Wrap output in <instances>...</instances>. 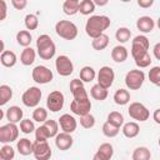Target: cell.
<instances>
[{"instance_id":"cell-1","label":"cell","mask_w":160,"mask_h":160,"mask_svg":"<svg viewBox=\"0 0 160 160\" xmlns=\"http://www.w3.org/2000/svg\"><path fill=\"white\" fill-rule=\"evenodd\" d=\"M110 24L111 20L106 15H92L86 20L85 32L91 39H95L99 35L104 34V31L110 26Z\"/></svg>"},{"instance_id":"cell-2","label":"cell","mask_w":160,"mask_h":160,"mask_svg":"<svg viewBox=\"0 0 160 160\" xmlns=\"http://www.w3.org/2000/svg\"><path fill=\"white\" fill-rule=\"evenodd\" d=\"M36 50H38V55L42 60H50L54 58L56 52V46L52 39L48 34H42L39 35L36 39Z\"/></svg>"},{"instance_id":"cell-3","label":"cell","mask_w":160,"mask_h":160,"mask_svg":"<svg viewBox=\"0 0 160 160\" xmlns=\"http://www.w3.org/2000/svg\"><path fill=\"white\" fill-rule=\"evenodd\" d=\"M55 32L65 39V40H74L78 36V26L70 20H59L55 24Z\"/></svg>"},{"instance_id":"cell-4","label":"cell","mask_w":160,"mask_h":160,"mask_svg":"<svg viewBox=\"0 0 160 160\" xmlns=\"http://www.w3.org/2000/svg\"><path fill=\"white\" fill-rule=\"evenodd\" d=\"M145 81V74L140 69H132L125 75V85L130 90H139Z\"/></svg>"},{"instance_id":"cell-5","label":"cell","mask_w":160,"mask_h":160,"mask_svg":"<svg viewBox=\"0 0 160 160\" xmlns=\"http://www.w3.org/2000/svg\"><path fill=\"white\" fill-rule=\"evenodd\" d=\"M150 48V41L145 35H138L131 40V56L138 59L139 56L144 55L145 52H149Z\"/></svg>"},{"instance_id":"cell-6","label":"cell","mask_w":160,"mask_h":160,"mask_svg":"<svg viewBox=\"0 0 160 160\" xmlns=\"http://www.w3.org/2000/svg\"><path fill=\"white\" fill-rule=\"evenodd\" d=\"M42 92L38 86H30L26 89L21 96V101L28 108H38L40 100H41Z\"/></svg>"},{"instance_id":"cell-7","label":"cell","mask_w":160,"mask_h":160,"mask_svg":"<svg viewBox=\"0 0 160 160\" xmlns=\"http://www.w3.org/2000/svg\"><path fill=\"white\" fill-rule=\"evenodd\" d=\"M18 138H19V128L16 124L8 122L0 126V142L10 144L12 141H16Z\"/></svg>"},{"instance_id":"cell-8","label":"cell","mask_w":160,"mask_h":160,"mask_svg":"<svg viewBox=\"0 0 160 160\" xmlns=\"http://www.w3.org/2000/svg\"><path fill=\"white\" fill-rule=\"evenodd\" d=\"M128 112H129L130 118L136 120V121H146L149 119V116H150L149 109L144 104L138 102V101L130 104V106L128 109Z\"/></svg>"},{"instance_id":"cell-9","label":"cell","mask_w":160,"mask_h":160,"mask_svg":"<svg viewBox=\"0 0 160 160\" xmlns=\"http://www.w3.org/2000/svg\"><path fill=\"white\" fill-rule=\"evenodd\" d=\"M31 78L36 84H48L54 79V74L49 68L44 65H38L32 69Z\"/></svg>"},{"instance_id":"cell-10","label":"cell","mask_w":160,"mask_h":160,"mask_svg":"<svg viewBox=\"0 0 160 160\" xmlns=\"http://www.w3.org/2000/svg\"><path fill=\"white\" fill-rule=\"evenodd\" d=\"M64 102H65V96L59 90L51 91L46 98V106L51 112L60 111L62 109V106H64Z\"/></svg>"},{"instance_id":"cell-11","label":"cell","mask_w":160,"mask_h":160,"mask_svg":"<svg viewBox=\"0 0 160 160\" xmlns=\"http://www.w3.org/2000/svg\"><path fill=\"white\" fill-rule=\"evenodd\" d=\"M96 76H98V85H100L101 88H104L106 90L112 85V82L115 80L114 70L110 66H106V65L100 68V70L98 71Z\"/></svg>"},{"instance_id":"cell-12","label":"cell","mask_w":160,"mask_h":160,"mask_svg":"<svg viewBox=\"0 0 160 160\" xmlns=\"http://www.w3.org/2000/svg\"><path fill=\"white\" fill-rule=\"evenodd\" d=\"M55 69L61 76H70L74 71V64L66 55H59L55 60Z\"/></svg>"},{"instance_id":"cell-13","label":"cell","mask_w":160,"mask_h":160,"mask_svg":"<svg viewBox=\"0 0 160 160\" xmlns=\"http://www.w3.org/2000/svg\"><path fill=\"white\" fill-rule=\"evenodd\" d=\"M32 155L36 160H50L52 151L48 141H34Z\"/></svg>"},{"instance_id":"cell-14","label":"cell","mask_w":160,"mask_h":160,"mask_svg":"<svg viewBox=\"0 0 160 160\" xmlns=\"http://www.w3.org/2000/svg\"><path fill=\"white\" fill-rule=\"evenodd\" d=\"M58 124L60 125L62 132H66V134H71L76 130L78 128V122H76V119L70 115V114H62L60 118H59V121Z\"/></svg>"},{"instance_id":"cell-15","label":"cell","mask_w":160,"mask_h":160,"mask_svg":"<svg viewBox=\"0 0 160 160\" xmlns=\"http://www.w3.org/2000/svg\"><path fill=\"white\" fill-rule=\"evenodd\" d=\"M70 110L79 116H84L86 114H90L91 110V101L90 100H85V101H76L72 100L70 104Z\"/></svg>"},{"instance_id":"cell-16","label":"cell","mask_w":160,"mask_h":160,"mask_svg":"<svg viewBox=\"0 0 160 160\" xmlns=\"http://www.w3.org/2000/svg\"><path fill=\"white\" fill-rule=\"evenodd\" d=\"M74 144V139L71 136V134H66V132H58V135L55 136V145L59 150L65 151L69 150Z\"/></svg>"},{"instance_id":"cell-17","label":"cell","mask_w":160,"mask_h":160,"mask_svg":"<svg viewBox=\"0 0 160 160\" xmlns=\"http://www.w3.org/2000/svg\"><path fill=\"white\" fill-rule=\"evenodd\" d=\"M114 155V148L110 142H104L99 146L98 151L94 154L92 160H110Z\"/></svg>"},{"instance_id":"cell-18","label":"cell","mask_w":160,"mask_h":160,"mask_svg":"<svg viewBox=\"0 0 160 160\" xmlns=\"http://www.w3.org/2000/svg\"><path fill=\"white\" fill-rule=\"evenodd\" d=\"M136 28L138 30H140L144 34L151 32L155 28V21L151 16H140L136 20Z\"/></svg>"},{"instance_id":"cell-19","label":"cell","mask_w":160,"mask_h":160,"mask_svg":"<svg viewBox=\"0 0 160 160\" xmlns=\"http://www.w3.org/2000/svg\"><path fill=\"white\" fill-rule=\"evenodd\" d=\"M128 56H129V51L124 45H116L111 50V59L118 64L124 62L128 59Z\"/></svg>"},{"instance_id":"cell-20","label":"cell","mask_w":160,"mask_h":160,"mask_svg":"<svg viewBox=\"0 0 160 160\" xmlns=\"http://www.w3.org/2000/svg\"><path fill=\"white\" fill-rule=\"evenodd\" d=\"M22 115H24V112H22L21 108H19V106H16V105L10 106V108L6 110V112H5L6 119H8L9 122H11V124L20 122V121L22 120Z\"/></svg>"},{"instance_id":"cell-21","label":"cell","mask_w":160,"mask_h":160,"mask_svg":"<svg viewBox=\"0 0 160 160\" xmlns=\"http://www.w3.org/2000/svg\"><path fill=\"white\" fill-rule=\"evenodd\" d=\"M122 134L125 138H129V139H132V138H136L140 132V126L136 121H129L126 124H122Z\"/></svg>"},{"instance_id":"cell-22","label":"cell","mask_w":160,"mask_h":160,"mask_svg":"<svg viewBox=\"0 0 160 160\" xmlns=\"http://www.w3.org/2000/svg\"><path fill=\"white\" fill-rule=\"evenodd\" d=\"M16 149L19 151V154L28 156L30 154H32V149H34V142L30 141L28 138H22L20 140H18L16 142Z\"/></svg>"},{"instance_id":"cell-23","label":"cell","mask_w":160,"mask_h":160,"mask_svg":"<svg viewBox=\"0 0 160 160\" xmlns=\"http://www.w3.org/2000/svg\"><path fill=\"white\" fill-rule=\"evenodd\" d=\"M16 61H18L16 54L14 51H11V50H5L0 55V62L5 68H12V66H15Z\"/></svg>"},{"instance_id":"cell-24","label":"cell","mask_w":160,"mask_h":160,"mask_svg":"<svg viewBox=\"0 0 160 160\" xmlns=\"http://www.w3.org/2000/svg\"><path fill=\"white\" fill-rule=\"evenodd\" d=\"M35 56H36V52H35V50L32 48H30V46L29 48H25L22 50L21 55H20V62L22 65H25V66H30V65L34 64Z\"/></svg>"},{"instance_id":"cell-25","label":"cell","mask_w":160,"mask_h":160,"mask_svg":"<svg viewBox=\"0 0 160 160\" xmlns=\"http://www.w3.org/2000/svg\"><path fill=\"white\" fill-rule=\"evenodd\" d=\"M114 101L116 105H126L130 101V92L126 89H118L114 94Z\"/></svg>"},{"instance_id":"cell-26","label":"cell","mask_w":160,"mask_h":160,"mask_svg":"<svg viewBox=\"0 0 160 160\" xmlns=\"http://www.w3.org/2000/svg\"><path fill=\"white\" fill-rule=\"evenodd\" d=\"M90 95H91L92 99H95V100H98V101H104V100L108 98L109 92H108L106 89H104V88H101L100 85L95 84V85H92L91 89H90Z\"/></svg>"},{"instance_id":"cell-27","label":"cell","mask_w":160,"mask_h":160,"mask_svg":"<svg viewBox=\"0 0 160 160\" xmlns=\"http://www.w3.org/2000/svg\"><path fill=\"white\" fill-rule=\"evenodd\" d=\"M109 41H110V40H109V36H108L106 34H101V35H99L98 38L92 39V41H91V46H92L94 50L100 51V50H104V49L108 48Z\"/></svg>"},{"instance_id":"cell-28","label":"cell","mask_w":160,"mask_h":160,"mask_svg":"<svg viewBox=\"0 0 160 160\" xmlns=\"http://www.w3.org/2000/svg\"><path fill=\"white\" fill-rule=\"evenodd\" d=\"M62 11L64 14L72 16L79 12V1L78 0H65L62 4Z\"/></svg>"},{"instance_id":"cell-29","label":"cell","mask_w":160,"mask_h":160,"mask_svg":"<svg viewBox=\"0 0 160 160\" xmlns=\"http://www.w3.org/2000/svg\"><path fill=\"white\" fill-rule=\"evenodd\" d=\"M151 152L146 146H138L131 155L132 160H150Z\"/></svg>"},{"instance_id":"cell-30","label":"cell","mask_w":160,"mask_h":160,"mask_svg":"<svg viewBox=\"0 0 160 160\" xmlns=\"http://www.w3.org/2000/svg\"><path fill=\"white\" fill-rule=\"evenodd\" d=\"M31 40H32V36H31L30 31H28V30H20L16 34V41L20 46L29 48V45L31 44Z\"/></svg>"},{"instance_id":"cell-31","label":"cell","mask_w":160,"mask_h":160,"mask_svg":"<svg viewBox=\"0 0 160 160\" xmlns=\"http://www.w3.org/2000/svg\"><path fill=\"white\" fill-rule=\"evenodd\" d=\"M96 78V72L91 66H84L80 70V80L82 82H91Z\"/></svg>"},{"instance_id":"cell-32","label":"cell","mask_w":160,"mask_h":160,"mask_svg":"<svg viewBox=\"0 0 160 160\" xmlns=\"http://www.w3.org/2000/svg\"><path fill=\"white\" fill-rule=\"evenodd\" d=\"M12 98V89L9 85H0V106H4Z\"/></svg>"},{"instance_id":"cell-33","label":"cell","mask_w":160,"mask_h":160,"mask_svg":"<svg viewBox=\"0 0 160 160\" xmlns=\"http://www.w3.org/2000/svg\"><path fill=\"white\" fill-rule=\"evenodd\" d=\"M95 5L92 2V0H82L79 1V12L82 15H90L95 11Z\"/></svg>"},{"instance_id":"cell-34","label":"cell","mask_w":160,"mask_h":160,"mask_svg":"<svg viewBox=\"0 0 160 160\" xmlns=\"http://www.w3.org/2000/svg\"><path fill=\"white\" fill-rule=\"evenodd\" d=\"M106 121L109 124H111V125H114V126L120 129V126H122V124H124V116L119 111H111L108 115V120Z\"/></svg>"},{"instance_id":"cell-35","label":"cell","mask_w":160,"mask_h":160,"mask_svg":"<svg viewBox=\"0 0 160 160\" xmlns=\"http://www.w3.org/2000/svg\"><path fill=\"white\" fill-rule=\"evenodd\" d=\"M115 38L120 44L128 42L130 40V38H131V31L128 28H119L116 30V32H115Z\"/></svg>"},{"instance_id":"cell-36","label":"cell","mask_w":160,"mask_h":160,"mask_svg":"<svg viewBox=\"0 0 160 160\" xmlns=\"http://www.w3.org/2000/svg\"><path fill=\"white\" fill-rule=\"evenodd\" d=\"M24 24H25V28L29 30H36L38 26H39V19L35 14H28L24 19Z\"/></svg>"},{"instance_id":"cell-37","label":"cell","mask_w":160,"mask_h":160,"mask_svg":"<svg viewBox=\"0 0 160 160\" xmlns=\"http://www.w3.org/2000/svg\"><path fill=\"white\" fill-rule=\"evenodd\" d=\"M44 126H45V129L48 130V134H49V138H55L56 135H58V132H59V124H58V121H55V120H46V121H44V124H42Z\"/></svg>"},{"instance_id":"cell-38","label":"cell","mask_w":160,"mask_h":160,"mask_svg":"<svg viewBox=\"0 0 160 160\" xmlns=\"http://www.w3.org/2000/svg\"><path fill=\"white\" fill-rule=\"evenodd\" d=\"M32 120L38 121V122H44L48 120V110L44 108H35V110L32 111Z\"/></svg>"},{"instance_id":"cell-39","label":"cell","mask_w":160,"mask_h":160,"mask_svg":"<svg viewBox=\"0 0 160 160\" xmlns=\"http://www.w3.org/2000/svg\"><path fill=\"white\" fill-rule=\"evenodd\" d=\"M71 94H72V96H74V100H76V101H85V100H89V95H88V92H86L84 85H82V86H79V88H75L74 90H71Z\"/></svg>"},{"instance_id":"cell-40","label":"cell","mask_w":160,"mask_h":160,"mask_svg":"<svg viewBox=\"0 0 160 160\" xmlns=\"http://www.w3.org/2000/svg\"><path fill=\"white\" fill-rule=\"evenodd\" d=\"M1 160H12L15 158V150L9 144H4V146L0 149Z\"/></svg>"},{"instance_id":"cell-41","label":"cell","mask_w":160,"mask_h":160,"mask_svg":"<svg viewBox=\"0 0 160 160\" xmlns=\"http://www.w3.org/2000/svg\"><path fill=\"white\" fill-rule=\"evenodd\" d=\"M119 131H120L119 128H116V126L109 124L108 121H105L104 125H102V134H104L106 138H115V136L119 134Z\"/></svg>"},{"instance_id":"cell-42","label":"cell","mask_w":160,"mask_h":160,"mask_svg":"<svg viewBox=\"0 0 160 160\" xmlns=\"http://www.w3.org/2000/svg\"><path fill=\"white\" fill-rule=\"evenodd\" d=\"M151 61H152V60H151V56H150L149 52H145L144 55H141V56H139L138 59H135V64H136V66H138L139 69H145V68L150 66Z\"/></svg>"},{"instance_id":"cell-43","label":"cell","mask_w":160,"mask_h":160,"mask_svg":"<svg viewBox=\"0 0 160 160\" xmlns=\"http://www.w3.org/2000/svg\"><path fill=\"white\" fill-rule=\"evenodd\" d=\"M20 131L24 134H31L32 131H35L34 121L30 119H22L20 121Z\"/></svg>"},{"instance_id":"cell-44","label":"cell","mask_w":160,"mask_h":160,"mask_svg":"<svg viewBox=\"0 0 160 160\" xmlns=\"http://www.w3.org/2000/svg\"><path fill=\"white\" fill-rule=\"evenodd\" d=\"M149 80L154 85H160V66H152L149 70Z\"/></svg>"},{"instance_id":"cell-45","label":"cell","mask_w":160,"mask_h":160,"mask_svg":"<svg viewBox=\"0 0 160 160\" xmlns=\"http://www.w3.org/2000/svg\"><path fill=\"white\" fill-rule=\"evenodd\" d=\"M80 125L84 129H91L95 125V118L91 114H86L84 116H80Z\"/></svg>"},{"instance_id":"cell-46","label":"cell","mask_w":160,"mask_h":160,"mask_svg":"<svg viewBox=\"0 0 160 160\" xmlns=\"http://www.w3.org/2000/svg\"><path fill=\"white\" fill-rule=\"evenodd\" d=\"M49 134L44 125H40L35 129V141H48Z\"/></svg>"},{"instance_id":"cell-47","label":"cell","mask_w":160,"mask_h":160,"mask_svg":"<svg viewBox=\"0 0 160 160\" xmlns=\"http://www.w3.org/2000/svg\"><path fill=\"white\" fill-rule=\"evenodd\" d=\"M8 15V4L5 0H0V21L5 20Z\"/></svg>"},{"instance_id":"cell-48","label":"cell","mask_w":160,"mask_h":160,"mask_svg":"<svg viewBox=\"0 0 160 160\" xmlns=\"http://www.w3.org/2000/svg\"><path fill=\"white\" fill-rule=\"evenodd\" d=\"M11 5L16 9V10H22L26 8L28 1L26 0H11Z\"/></svg>"},{"instance_id":"cell-49","label":"cell","mask_w":160,"mask_h":160,"mask_svg":"<svg viewBox=\"0 0 160 160\" xmlns=\"http://www.w3.org/2000/svg\"><path fill=\"white\" fill-rule=\"evenodd\" d=\"M152 4H154V0H138V5L140 8H144V9L152 6Z\"/></svg>"},{"instance_id":"cell-50","label":"cell","mask_w":160,"mask_h":160,"mask_svg":"<svg viewBox=\"0 0 160 160\" xmlns=\"http://www.w3.org/2000/svg\"><path fill=\"white\" fill-rule=\"evenodd\" d=\"M82 85H84V82H82L80 79H72V80L70 81V85H69V86H70V91H71V90H74L75 88L82 86Z\"/></svg>"},{"instance_id":"cell-51","label":"cell","mask_w":160,"mask_h":160,"mask_svg":"<svg viewBox=\"0 0 160 160\" xmlns=\"http://www.w3.org/2000/svg\"><path fill=\"white\" fill-rule=\"evenodd\" d=\"M154 56L156 60H160V42L155 44L154 46Z\"/></svg>"},{"instance_id":"cell-52","label":"cell","mask_w":160,"mask_h":160,"mask_svg":"<svg viewBox=\"0 0 160 160\" xmlns=\"http://www.w3.org/2000/svg\"><path fill=\"white\" fill-rule=\"evenodd\" d=\"M154 121L156 124H160V109H156L154 111Z\"/></svg>"},{"instance_id":"cell-53","label":"cell","mask_w":160,"mask_h":160,"mask_svg":"<svg viewBox=\"0 0 160 160\" xmlns=\"http://www.w3.org/2000/svg\"><path fill=\"white\" fill-rule=\"evenodd\" d=\"M92 2H94V5L96 6H104V5H106L108 4V0H92Z\"/></svg>"},{"instance_id":"cell-54","label":"cell","mask_w":160,"mask_h":160,"mask_svg":"<svg viewBox=\"0 0 160 160\" xmlns=\"http://www.w3.org/2000/svg\"><path fill=\"white\" fill-rule=\"evenodd\" d=\"M4 51H5V44H4V41L0 39V55H1Z\"/></svg>"},{"instance_id":"cell-55","label":"cell","mask_w":160,"mask_h":160,"mask_svg":"<svg viewBox=\"0 0 160 160\" xmlns=\"http://www.w3.org/2000/svg\"><path fill=\"white\" fill-rule=\"evenodd\" d=\"M5 116V112H4V110L0 108V120H2V118Z\"/></svg>"},{"instance_id":"cell-56","label":"cell","mask_w":160,"mask_h":160,"mask_svg":"<svg viewBox=\"0 0 160 160\" xmlns=\"http://www.w3.org/2000/svg\"><path fill=\"white\" fill-rule=\"evenodd\" d=\"M0 159H1V155H0Z\"/></svg>"},{"instance_id":"cell-57","label":"cell","mask_w":160,"mask_h":160,"mask_svg":"<svg viewBox=\"0 0 160 160\" xmlns=\"http://www.w3.org/2000/svg\"><path fill=\"white\" fill-rule=\"evenodd\" d=\"M0 160H1V159H0Z\"/></svg>"}]
</instances>
